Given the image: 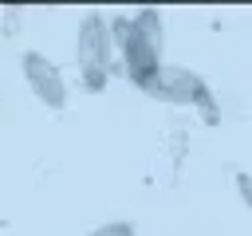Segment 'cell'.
I'll list each match as a JSON object with an SVG mask.
<instances>
[{
    "instance_id": "6da1fadb",
    "label": "cell",
    "mask_w": 252,
    "mask_h": 236,
    "mask_svg": "<svg viewBox=\"0 0 252 236\" xmlns=\"http://www.w3.org/2000/svg\"><path fill=\"white\" fill-rule=\"evenodd\" d=\"M110 39H114V51L122 55V67H126V75H130L134 87H142V83L161 67V47H154V43L134 28V20L114 16V20H110Z\"/></svg>"
},
{
    "instance_id": "7a4b0ae2",
    "label": "cell",
    "mask_w": 252,
    "mask_h": 236,
    "mask_svg": "<svg viewBox=\"0 0 252 236\" xmlns=\"http://www.w3.org/2000/svg\"><path fill=\"white\" fill-rule=\"evenodd\" d=\"M20 67H24V79L32 87V94L47 106V110H63L67 106V83H63V71L39 55V51H24L20 55Z\"/></svg>"
},
{
    "instance_id": "3957f363",
    "label": "cell",
    "mask_w": 252,
    "mask_h": 236,
    "mask_svg": "<svg viewBox=\"0 0 252 236\" xmlns=\"http://www.w3.org/2000/svg\"><path fill=\"white\" fill-rule=\"evenodd\" d=\"M114 55V39H110V20H102L98 12H87L79 20V71H106Z\"/></svg>"
},
{
    "instance_id": "277c9868",
    "label": "cell",
    "mask_w": 252,
    "mask_h": 236,
    "mask_svg": "<svg viewBox=\"0 0 252 236\" xmlns=\"http://www.w3.org/2000/svg\"><path fill=\"white\" fill-rule=\"evenodd\" d=\"M201 83H205V79H201V75H193L189 67L161 63V67H158V71H154L138 90H146V94H154L158 102H169V106H189Z\"/></svg>"
},
{
    "instance_id": "5b68a950",
    "label": "cell",
    "mask_w": 252,
    "mask_h": 236,
    "mask_svg": "<svg viewBox=\"0 0 252 236\" xmlns=\"http://www.w3.org/2000/svg\"><path fill=\"white\" fill-rule=\"evenodd\" d=\"M130 20H134V28H138L154 47L165 43V28H161V12H158V8H142V12H134Z\"/></svg>"
},
{
    "instance_id": "8992f818",
    "label": "cell",
    "mask_w": 252,
    "mask_h": 236,
    "mask_svg": "<svg viewBox=\"0 0 252 236\" xmlns=\"http://www.w3.org/2000/svg\"><path fill=\"white\" fill-rule=\"evenodd\" d=\"M189 106H197V110H201V118H205L209 126H217V122H220V106H217V98H213L209 83H201V87H197V94H193V102H189Z\"/></svg>"
},
{
    "instance_id": "52a82bcc",
    "label": "cell",
    "mask_w": 252,
    "mask_h": 236,
    "mask_svg": "<svg viewBox=\"0 0 252 236\" xmlns=\"http://www.w3.org/2000/svg\"><path fill=\"white\" fill-rule=\"evenodd\" d=\"M87 236H134V224H130V220H110V224L91 228Z\"/></svg>"
},
{
    "instance_id": "ba28073f",
    "label": "cell",
    "mask_w": 252,
    "mask_h": 236,
    "mask_svg": "<svg viewBox=\"0 0 252 236\" xmlns=\"http://www.w3.org/2000/svg\"><path fill=\"white\" fill-rule=\"evenodd\" d=\"M83 90H106V71H83Z\"/></svg>"
},
{
    "instance_id": "9c48e42d",
    "label": "cell",
    "mask_w": 252,
    "mask_h": 236,
    "mask_svg": "<svg viewBox=\"0 0 252 236\" xmlns=\"http://www.w3.org/2000/svg\"><path fill=\"white\" fill-rule=\"evenodd\" d=\"M236 189H240V201L252 208V177L248 173H236Z\"/></svg>"
}]
</instances>
